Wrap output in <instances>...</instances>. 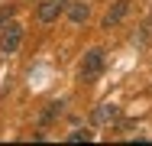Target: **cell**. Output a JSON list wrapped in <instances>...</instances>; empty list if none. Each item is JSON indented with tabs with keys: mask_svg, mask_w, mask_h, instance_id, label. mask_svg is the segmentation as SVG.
Returning <instances> with one entry per match:
<instances>
[{
	"mask_svg": "<svg viewBox=\"0 0 152 146\" xmlns=\"http://www.w3.org/2000/svg\"><path fill=\"white\" fill-rule=\"evenodd\" d=\"M65 3H68V0H42V3H39V10H36L39 23H45V26H49V23H55L61 13H65Z\"/></svg>",
	"mask_w": 152,
	"mask_h": 146,
	"instance_id": "obj_3",
	"label": "cell"
},
{
	"mask_svg": "<svg viewBox=\"0 0 152 146\" xmlns=\"http://www.w3.org/2000/svg\"><path fill=\"white\" fill-rule=\"evenodd\" d=\"M117 104H100L97 111H94V123H113L117 120Z\"/></svg>",
	"mask_w": 152,
	"mask_h": 146,
	"instance_id": "obj_6",
	"label": "cell"
},
{
	"mask_svg": "<svg viewBox=\"0 0 152 146\" xmlns=\"http://www.w3.org/2000/svg\"><path fill=\"white\" fill-rule=\"evenodd\" d=\"M20 42H23V26L7 20V29H0V55H13Z\"/></svg>",
	"mask_w": 152,
	"mask_h": 146,
	"instance_id": "obj_1",
	"label": "cell"
},
{
	"mask_svg": "<svg viewBox=\"0 0 152 146\" xmlns=\"http://www.w3.org/2000/svg\"><path fill=\"white\" fill-rule=\"evenodd\" d=\"M100 72H104V52L100 49H91L84 55V62H81V81H94Z\"/></svg>",
	"mask_w": 152,
	"mask_h": 146,
	"instance_id": "obj_2",
	"label": "cell"
},
{
	"mask_svg": "<svg viewBox=\"0 0 152 146\" xmlns=\"http://www.w3.org/2000/svg\"><path fill=\"white\" fill-rule=\"evenodd\" d=\"M65 10H68V16H71V23H84L88 16H91V7L84 3V0H75V3H65Z\"/></svg>",
	"mask_w": 152,
	"mask_h": 146,
	"instance_id": "obj_5",
	"label": "cell"
},
{
	"mask_svg": "<svg viewBox=\"0 0 152 146\" xmlns=\"http://www.w3.org/2000/svg\"><path fill=\"white\" fill-rule=\"evenodd\" d=\"M88 140H91L88 130H71V133H68V143H88Z\"/></svg>",
	"mask_w": 152,
	"mask_h": 146,
	"instance_id": "obj_8",
	"label": "cell"
},
{
	"mask_svg": "<svg viewBox=\"0 0 152 146\" xmlns=\"http://www.w3.org/2000/svg\"><path fill=\"white\" fill-rule=\"evenodd\" d=\"M61 107H65V104H61V101H55V104H49V111H45V114H42V123H52V120H55V117H61Z\"/></svg>",
	"mask_w": 152,
	"mask_h": 146,
	"instance_id": "obj_7",
	"label": "cell"
},
{
	"mask_svg": "<svg viewBox=\"0 0 152 146\" xmlns=\"http://www.w3.org/2000/svg\"><path fill=\"white\" fill-rule=\"evenodd\" d=\"M129 13V0H117L110 10H107V16H104V29H110V26H117L123 16Z\"/></svg>",
	"mask_w": 152,
	"mask_h": 146,
	"instance_id": "obj_4",
	"label": "cell"
}]
</instances>
